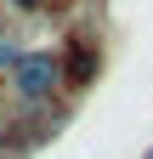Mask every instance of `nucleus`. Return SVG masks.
<instances>
[{
	"instance_id": "f03ea898",
	"label": "nucleus",
	"mask_w": 153,
	"mask_h": 159,
	"mask_svg": "<svg viewBox=\"0 0 153 159\" xmlns=\"http://www.w3.org/2000/svg\"><path fill=\"white\" fill-rule=\"evenodd\" d=\"M97 46H74L68 57H63V80H74V85H91V80H97Z\"/></svg>"
},
{
	"instance_id": "f257e3e1",
	"label": "nucleus",
	"mask_w": 153,
	"mask_h": 159,
	"mask_svg": "<svg viewBox=\"0 0 153 159\" xmlns=\"http://www.w3.org/2000/svg\"><path fill=\"white\" fill-rule=\"evenodd\" d=\"M57 85H63V57L57 51H23L17 57V68H11V97L17 102L40 108V102H51Z\"/></svg>"
},
{
	"instance_id": "39448f33",
	"label": "nucleus",
	"mask_w": 153,
	"mask_h": 159,
	"mask_svg": "<svg viewBox=\"0 0 153 159\" xmlns=\"http://www.w3.org/2000/svg\"><path fill=\"white\" fill-rule=\"evenodd\" d=\"M0 29H6V23H0Z\"/></svg>"
},
{
	"instance_id": "20e7f679",
	"label": "nucleus",
	"mask_w": 153,
	"mask_h": 159,
	"mask_svg": "<svg viewBox=\"0 0 153 159\" xmlns=\"http://www.w3.org/2000/svg\"><path fill=\"white\" fill-rule=\"evenodd\" d=\"M147 159H153V148H147Z\"/></svg>"
},
{
	"instance_id": "7ed1b4c3",
	"label": "nucleus",
	"mask_w": 153,
	"mask_h": 159,
	"mask_svg": "<svg viewBox=\"0 0 153 159\" xmlns=\"http://www.w3.org/2000/svg\"><path fill=\"white\" fill-rule=\"evenodd\" d=\"M11 6H17V11H34V6H40V0H11Z\"/></svg>"
}]
</instances>
